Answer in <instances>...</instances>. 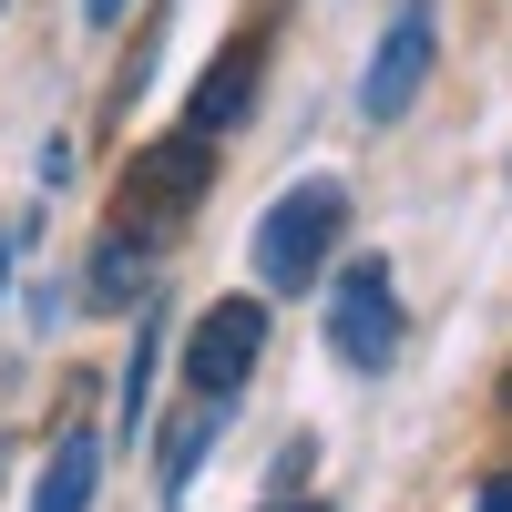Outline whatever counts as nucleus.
Segmentation results:
<instances>
[{"label":"nucleus","mask_w":512,"mask_h":512,"mask_svg":"<svg viewBox=\"0 0 512 512\" xmlns=\"http://www.w3.org/2000/svg\"><path fill=\"white\" fill-rule=\"evenodd\" d=\"M226 410H236V400H195V410H175V420H164L154 461H164V502H175V512H185V492H195V472H205V451H216Z\"/></svg>","instance_id":"0eeeda50"},{"label":"nucleus","mask_w":512,"mask_h":512,"mask_svg":"<svg viewBox=\"0 0 512 512\" xmlns=\"http://www.w3.org/2000/svg\"><path fill=\"white\" fill-rule=\"evenodd\" d=\"M431 52H441V21H431V0H400L390 31H379V52L359 72V113L369 123H400L420 103V82H431Z\"/></svg>","instance_id":"39448f33"},{"label":"nucleus","mask_w":512,"mask_h":512,"mask_svg":"<svg viewBox=\"0 0 512 512\" xmlns=\"http://www.w3.org/2000/svg\"><path fill=\"white\" fill-rule=\"evenodd\" d=\"M144 287H154V246L123 236V226H103V246H93V297H103V308H134Z\"/></svg>","instance_id":"1a4fd4ad"},{"label":"nucleus","mask_w":512,"mask_h":512,"mask_svg":"<svg viewBox=\"0 0 512 512\" xmlns=\"http://www.w3.org/2000/svg\"><path fill=\"white\" fill-rule=\"evenodd\" d=\"M328 349L349 359V369H390L400 359V277H390V256H349L328 287Z\"/></svg>","instance_id":"7ed1b4c3"},{"label":"nucleus","mask_w":512,"mask_h":512,"mask_svg":"<svg viewBox=\"0 0 512 512\" xmlns=\"http://www.w3.org/2000/svg\"><path fill=\"white\" fill-rule=\"evenodd\" d=\"M205 185H216V144H205V134H185V123H175L164 144H144L134 164H123L113 226H123V236H144V246H164V236L185 226V205H195Z\"/></svg>","instance_id":"f257e3e1"},{"label":"nucleus","mask_w":512,"mask_h":512,"mask_svg":"<svg viewBox=\"0 0 512 512\" xmlns=\"http://www.w3.org/2000/svg\"><path fill=\"white\" fill-rule=\"evenodd\" d=\"M123 11H134V0H82V21H93V31H113Z\"/></svg>","instance_id":"f8f14e48"},{"label":"nucleus","mask_w":512,"mask_h":512,"mask_svg":"<svg viewBox=\"0 0 512 512\" xmlns=\"http://www.w3.org/2000/svg\"><path fill=\"white\" fill-rule=\"evenodd\" d=\"M93 492H103V420L72 410L52 461H41V482H31V512H93Z\"/></svg>","instance_id":"423d86ee"},{"label":"nucleus","mask_w":512,"mask_h":512,"mask_svg":"<svg viewBox=\"0 0 512 512\" xmlns=\"http://www.w3.org/2000/svg\"><path fill=\"white\" fill-rule=\"evenodd\" d=\"M246 93H256V41H226V52H216V72H205V82H195V103H185V134H205V144H216L226 123L246 113Z\"/></svg>","instance_id":"6e6552de"},{"label":"nucleus","mask_w":512,"mask_h":512,"mask_svg":"<svg viewBox=\"0 0 512 512\" xmlns=\"http://www.w3.org/2000/svg\"><path fill=\"white\" fill-rule=\"evenodd\" d=\"M31 236H41L31 216H0V297H11V267H21V256H31Z\"/></svg>","instance_id":"9b49d317"},{"label":"nucleus","mask_w":512,"mask_h":512,"mask_svg":"<svg viewBox=\"0 0 512 512\" xmlns=\"http://www.w3.org/2000/svg\"><path fill=\"white\" fill-rule=\"evenodd\" d=\"M482 512H512V482H482Z\"/></svg>","instance_id":"ddd939ff"},{"label":"nucleus","mask_w":512,"mask_h":512,"mask_svg":"<svg viewBox=\"0 0 512 512\" xmlns=\"http://www.w3.org/2000/svg\"><path fill=\"white\" fill-rule=\"evenodd\" d=\"M502 410H512V369H502Z\"/></svg>","instance_id":"2eb2a0df"},{"label":"nucleus","mask_w":512,"mask_h":512,"mask_svg":"<svg viewBox=\"0 0 512 512\" xmlns=\"http://www.w3.org/2000/svg\"><path fill=\"white\" fill-rule=\"evenodd\" d=\"M154 359H164V318H144L134 328V369H123V431H144V410H154Z\"/></svg>","instance_id":"9d476101"},{"label":"nucleus","mask_w":512,"mask_h":512,"mask_svg":"<svg viewBox=\"0 0 512 512\" xmlns=\"http://www.w3.org/2000/svg\"><path fill=\"white\" fill-rule=\"evenodd\" d=\"M267 512H328V502H297V492H287V502H267Z\"/></svg>","instance_id":"4468645a"},{"label":"nucleus","mask_w":512,"mask_h":512,"mask_svg":"<svg viewBox=\"0 0 512 512\" xmlns=\"http://www.w3.org/2000/svg\"><path fill=\"white\" fill-rule=\"evenodd\" d=\"M256 359H267V297H216L185 328V390L195 400H236Z\"/></svg>","instance_id":"20e7f679"},{"label":"nucleus","mask_w":512,"mask_h":512,"mask_svg":"<svg viewBox=\"0 0 512 512\" xmlns=\"http://www.w3.org/2000/svg\"><path fill=\"white\" fill-rule=\"evenodd\" d=\"M338 226H349V185H338V175L287 185V195L267 205V216H256V277H267L277 297H287V287H308V277L328 267Z\"/></svg>","instance_id":"f03ea898"},{"label":"nucleus","mask_w":512,"mask_h":512,"mask_svg":"<svg viewBox=\"0 0 512 512\" xmlns=\"http://www.w3.org/2000/svg\"><path fill=\"white\" fill-rule=\"evenodd\" d=\"M0 472H11V441H0Z\"/></svg>","instance_id":"dca6fc26"}]
</instances>
